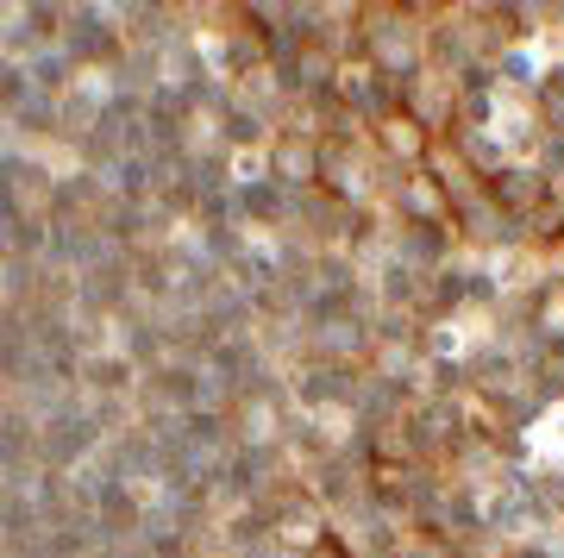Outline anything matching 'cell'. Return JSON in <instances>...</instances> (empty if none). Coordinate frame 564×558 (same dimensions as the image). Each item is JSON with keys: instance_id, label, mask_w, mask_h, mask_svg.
Wrapping results in <instances>:
<instances>
[{"instance_id": "6da1fadb", "label": "cell", "mask_w": 564, "mask_h": 558, "mask_svg": "<svg viewBox=\"0 0 564 558\" xmlns=\"http://www.w3.org/2000/svg\"><path fill=\"white\" fill-rule=\"evenodd\" d=\"M282 170H289V176H308V151L289 145V151H282Z\"/></svg>"}]
</instances>
